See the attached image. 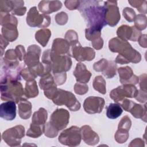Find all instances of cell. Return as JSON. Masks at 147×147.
I'll use <instances>...</instances> for the list:
<instances>
[{
    "mask_svg": "<svg viewBox=\"0 0 147 147\" xmlns=\"http://www.w3.org/2000/svg\"><path fill=\"white\" fill-rule=\"evenodd\" d=\"M133 117L136 118H141L143 119V117L146 118V105L143 107L142 105L137 104L134 102L129 111Z\"/></svg>",
    "mask_w": 147,
    "mask_h": 147,
    "instance_id": "cell-32",
    "label": "cell"
},
{
    "mask_svg": "<svg viewBox=\"0 0 147 147\" xmlns=\"http://www.w3.org/2000/svg\"><path fill=\"white\" fill-rule=\"evenodd\" d=\"M15 51L16 52V53L17 55V56L19 59L20 61H22L23 60H24L25 56H26V53H25V48L21 45H17L16 48H15Z\"/></svg>",
    "mask_w": 147,
    "mask_h": 147,
    "instance_id": "cell-48",
    "label": "cell"
},
{
    "mask_svg": "<svg viewBox=\"0 0 147 147\" xmlns=\"http://www.w3.org/2000/svg\"><path fill=\"white\" fill-rule=\"evenodd\" d=\"M92 86L94 88L102 94L106 93V81L102 76H97L95 78Z\"/></svg>",
    "mask_w": 147,
    "mask_h": 147,
    "instance_id": "cell-33",
    "label": "cell"
},
{
    "mask_svg": "<svg viewBox=\"0 0 147 147\" xmlns=\"http://www.w3.org/2000/svg\"><path fill=\"white\" fill-rule=\"evenodd\" d=\"M105 105L103 98L98 96H89L87 98L83 103L84 111L88 114L100 113Z\"/></svg>",
    "mask_w": 147,
    "mask_h": 147,
    "instance_id": "cell-14",
    "label": "cell"
},
{
    "mask_svg": "<svg viewBox=\"0 0 147 147\" xmlns=\"http://www.w3.org/2000/svg\"><path fill=\"white\" fill-rule=\"evenodd\" d=\"M27 24L31 27L47 28L51 23V17L47 14H40L36 6L29 10L26 17Z\"/></svg>",
    "mask_w": 147,
    "mask_h": 147,
    "instance_id": "cell-9",
    "label": "cell"
},
{
    "mask_svg": "<svg viewBox=\"0 0 147 147\" xmlns=\"http://www.w3.org/2000/svg\"><path fill=\"white\" fill-rule=\"evenodd\" d=\"M64 4L69 10H75L78 9L80 5V1H65Z\"/></svg>",
    "mask_w": 147,
    "mask_h": 147,
    "instance_id": "cell-49",
    "label": "cell"
},
{
    "mask_svg": "<svg viewBox=\"0 0 147 147\" xmlns=\"http://www.w3.org/2000/svg\"><path fill=\"white\" fill-rule=\"evenodd\" d=\"M61 6L62 3L59 1H42L38 5L39 11L45 14L56 11L59 10Z\"/></svg>",
    "mask_w": 147,
    "mask_h": 147,
    "instance_id": "cell-25",
    "label": "cell"
},
{
    "mask_svg": "<svg viewBox=\"0 0 147 147\" xmlns=\"http://www.w3.org/2000/svg\"><path fill=\"white\" fill-rule=\"evenodd\" d=\"M109 47L111 52L119 53L115 60L117 63H137L141 61L140 53L133 49L127 41L122 40L118 37L113 38L109 41Z\"/></svg>",
    "mask_w": 147,
    "mask_h": 147,
    "instance_id": "cell-2",
    "label": "cell"
},
{
    "mask_svg": "<svg viewBox=\"0 0 147 147\" xmlns=\"http://www.w3.org/2000/svg\"><path fill=\"white\" fill-rule=\"evenodd\" d=\"M136 99L140 102H145L146 100V91L140 90L138 91L137 96L135 97Z\"/></svg>",
    "mask_w": 147,
    "mask_h": 147,
    "instance_id": "cell-50",
    "label": "cell"
},
{
    "mask_svg": "<svg viewBox=\"0 0 147 147\" xmlns=\"http://www.w3.org/2000/svg\"><path fill=\"white\" fill-rule=\"evenodd\" d=\"M51 36V32L48 29H42L35 34V38L42 47H45Z\"/></svg>",
    "mask_w": 147,
    "mask_h": 147,
    "instance_id": "cell-31",
    "label": "cell"
},
{
    "mask_svg": "<svg viewBox=\"0 0 147 147\" xmlns=\"http://www.w3.org/2000/svg\"><path fill=\"white\" fill-rule=\"evenodd\" d=\"M120 82L123 84H136L138 83V78L133 74V72L130 67L125 66L118 69Z\"/></svg>",
    "mask_w": 147,
    "mask_h": 147,
    "instance_id": "cell-19",
    "label": "cell"
},
{
    "mask_svg": "<svg viewBox=\"0 0 147 147\" xmlns=\"http://www.w3.org/2000/svg\"><path fill=\"white\" fill-rule=\"evenodd\" d=\"M85 36L87 40L91 41L92 45L95 49L99 50L102 48L103 45V41L100 37V30L87 28L85 30Z\"/></svg>",
    "mask_w": 147,
    "mask_h": 147,
    "instance_id": "cell-20",
    "label": "cell"
},
{
    "mask_svg": "<svg viewBox=\"0 0 147 147\" xmlns=\"http://www.w3.org/2000/svg\"><path fill=\"white\" fill-rule=\"evenodd\" d=\"M78 10L87 22L88 28L101 30L107 25L103 1H80Z\"/></svg>",
    "mask_w": 147,
    "mask_h": 147,
    "instance_id": "cell-1",
    "label": "cell"
},
{
    "mask_svg": "<svg viewBox=\"0 0 147 147\" xmlns=\"http://www.w3.org/2000/svg\"><path fill=\"white\" fill-rule=\"evenodd\" d=\"M123 16L129 22H133L136 17V13L133 9L130 7H125L123 10Z\"/></svg>",
    "mask_w": 147,
    "mask_h": 147,
    "instance_id": "cell-43",
    "label": "cell"
},
{
    "mask_svg": "<svg viewBox=\"0 0 147 147\" xmlns=\"http://www.w3.org/2000/svg\"><path fill=\"white\" fill-rule=\"evenodd\" d=\"M80 129L72 126L64 130L59 137V141L63 145L69 146H78L81 142Z\"/></svg>",
    "mask_w": 147,
    "mask_h": 147,
    "instance_id": "cell-6",
    "label": "cell"
},
{
    "mask_svg": "<svg viewBox=\"0 0 147 147\" xmlns=\"http://www.w3.org/2000/svg\"><path fill=\"white\" fill-rule=\"evenodd\" d=\"M130 118L126 115L123 117L119 122L118 130L115 134V139L118 143L125 142L129 137V130L131 127Z\"/></svg>",
    "mask_w": 147,
    "mask_h": 147,
    "instance_id": "cell-16",
    "label": "cell"
},
{
    "mask_svg": "<svg viewBox=\"0 0 147 147\" xmlns=\"http://www.w3.org/2000/svg\"><path fill=\"white\" fill-rule=\"evenodd\" d=\"M134 21V26L139 30H144L146 27V17L145 15L136 16Z\"/></svg>",
    "mask_w": 147,
    "mask_h": 147,
    "instance_id": "cell-38",
    "label": "cell"
},
{
    "mask_svg": "<svg viewBox=\"0 0 147 147\" xmlns=\"http://www.w3.org/2000/svg\"><path fill=\"white\" fill-rule=\"evenodd\" d=\"M73 74L75 76L76 81L82 83L88 82L91 76V73L87 69L86 65L81 63L76 64Z\"/></svg>",
    "mask_w": 147,
    "mask_h": 147,
    "instance_id": "cell-23",
    "label": "cell"
},
{
    "mask_svg": "<svg viewBox=\"0 0 147 147\" xmlns=\"http://www.w3.org/2000/svg\"><path fill=\"white\" fill-rule=\"evenodd\" d=\"M41 55V48L38 45H32L28 48V52L24 59L25 64L28 67H32L37 65Z\"/></svg>",
    "mask_w": 147,
    "mask_h": 147,
    "instance_id": "cell-17",
    "label": "cell"
},
{
    "mask_svg": "<svg viewBox=\"0 0 147 147\" xmlns=\"http://www.w3.org/2000/svg\"><path fill=\"white\" fill-rule=\"evenodd\" d=\"M69 119V113L67 110L58 109L52 114L49 123L54 128L59 131L67 126Z\"/></svg>",
    "mask_w": 147,
    "mask_h": 147,
    "instance_id": "cell-12",
    "label": "cell"
},
{
    "mask_svg": "<svg viewBox=\"0 0 147 147\" xmlns=\"http://www.w3.org/2000/svg\"><path fill=\"white\" fill-rule=\"evenodd\" d=\"M117 68V64L114 61H109V63L107 67L103 71V72H102L103 75L109 79L113 78L116 75Z\"/></svg>",
    "mask_w": 147,
    "mask_h": 147,
    "instance_id": "cell-36",
    "label": "cell"
},
{
    "mask_svg": "<svg viewBox=\"0 0 147 147\" xmlns=\"http://www.w3.org/2000/svg\"><path fill=\"white\" fill-rule=\"evenodd\" d=\"M42 63L49 65L53 73L65 72L70 69L72 61L67 55H60L53 53L51 49H47L43 53Z\"/></svg>",
    "mask_w": 147,
    "mask_h": 147,
    "instance_id": "cell-4",
    "label": "cell"
},
{
    "mask_svg": "<svg viewBox=\"0 0 147 147\" xmlns=\"http://www.w3.org/2000/svg\"><path fill=\"white\" fill-rule=\"evenodd\" d=\"M18 114L20 117L24 119L30 118L32 114V104L25 98H22L17 103Z\"/></svg>",
    "mask_w": 147,
    "mask_h": 147,
    "instance_id": "cell-27",
    "label": "cell"
},
{
    "mask_svg": "<svg viewBox=\"0 0 147 147\" xmlns=\"http://www.w3.org/2000/svg\"><path fill=\"white\" fill-rule=\"evenodd\" d=\"M14 7V1H1L0 9L1 12L9 13L12 11Z\"/></svg>",
    "mask_w": 147,
    "mask_h": 147,
    "instance_id": "cell-40",
    "label": "cell"
},
{
    "mask_svg": "<svg viewBox=\"0 0 147 147\" xmlns=\"http://www.w3.org/2000/svg\"><path fill=\"white\" fill-rule=\"evenodd\" d=\"M14 7L12 10L13 15L23 16L26 11V8L24 6V1H14Z\"/></svg>",
    "mask_w": 147,
    "mask_h": 147,
    "instance_id": "cell-37",
    "label": "cell"
},
{
    "mask_svg": "<svg viewBox=\"0 0 147 147\" xmlns=\"http://www.w3.org/2000/svg\"><path fill=\"white\" fill-rule=\"evenodd\" d=\"M25 136V128L22 125H17L8 129L2 134L3 141L10 146H20L21 139Z\"/></svg>",
    "mask_w": 147,
    "mask_h": 147,
    "instance_id": "cell-7",
    "label": "cell"
},
{
    "mask_svg": "<svg viewBox=\"0 0 147 147\" xmlns=\"http://www.w3.org/2000/svg\"><path fill=\"white\" fill-rule=\"evenodd\" d=\"M95 51L90 47H82L79 42L71 47L69 56H72L76 60L83 61H91L95 57Z\"/></svg>",
    "mask_w": 147,
    "mask_h": 147,
    "instance_id": "cell-10",
    "label": "cell"
},
{
    "mask_svg": "<svg viewBox=\"0 0 147 147\" xmlns=\"http://www.w3.org/2000/svg\"><path fill=\"white\" fill-rule=\"evenodd\" d=\"M144 1H129L128 2L132 6L137 9L139 12L145 14L146 13V5H143Z\"/></svg>",
    "mask_w": 147,
    "mask_h": 147,
    "instance_id": "cell-42",
    "label": "cell"
},
{
    "mask_svg": "<svg viewBox=\"0 0 147 147\" xmlns=\"http://www.w3.org/2000/svg\"><path fill=\"white\" fill-rule=\"evenodd\" d=\"M54 80L56 85H61L64 83L66 80L67 75L65 72L53 73Z\"/></svg>",
    "mask_w": 147,
    "mask_h": 147,
    "instance_id": "cell-46",
    "label": "cell"
},
{
    "mask_svg": "<svg viewBox=\"0 0 147 147\" xmlns=\"http://www.w3.org/2000/svg\"><path fill=\"white\" fill-rule=\"evenodd\" d=\"M45 126H39L31 123L28 130L26 136L32 138H37L44 132Z\"/></svg>",
    "mask_w": 147,
    "mask_h": 147,
    "instance_id": "cell-34",
    "label": "cell"
},
{
    "mask_svg": "<svg viewBox=\"0 0 147 147\" xmlns=\"http://www.w3.org/2000/svg\"><path fill=\"white\" fill-rule=\"evenodd\" d=\"M19 59L15 49H8L5 53V56L1 60V64L6 67L14 69L19 65Z\"/></svg>",
    "mask_w": 147,
    "mask_h": 147,
    "instance_id": "cell-24",
    "label": "cell"
},
{
    "mask_svg": "<svg viewBox=\"0 0 147 147\" xmlns=\"http://www.w3.org/2000/svg\"><path fill=\"white\" fill-rule=\"evenodd\" d=\"M16 102L8 100L0 106V117L6 121H12L16 116Z\"/></svg>",
    "mask_w": 147,
    "mask_h": 147,
    "instance_id": "cell-18",
    "label": "cell"
},
{
    "mask_svg": "<svg viewBox=\"0 0 147 147\" xmlns=\"http://www.w3.org/2000/svg\"><path fill=\"white\" fill-rule=\"evenodd\" d=\"M41 89L44 91V95L47 98L53 99L57 94V85L52 75L49 73L41 77L39 82Z\"/></svg>",
    "mask_w": 147,
    "mask_h": 147,
    "instance_id": "cell-13",
    "label": "cell"
},
{
    "mask_svg": "<svg viewBox=\"0 0 147 147\" xmlns=\"http://www.w3.org/2000/svg\"><path fill=\"white\" fill-rule=\"evenodd\" d=\"M11 76H1V98L3 100H13L18 103L25 95L22 84Z\"/></svg>",
    "mask_w": 147,
    "mask_h": 147,
    "instance_id": "cell-3",
    "label": "cell"
},
{
    "mask_svg": "<svg viewBox=\"0 0 147 147\" xmlns=\"http://www.w3.org/2000/svg\"><path fill=\"white\" fill-rule=\"evenodd\" d=\"M88 90V86L86 83H76L74 86V91L76 94L78 95H84Z\"/></svg>",
    "mask_w": 147,
    "mask_h": 147,
    "instance_id": "cell-45",
    "label": "cell"
},
{
    "mask_svg": "<svg viewBox=\"0 0 147 147\" xmlns=\"http://www.w3.org/2000/svg\"><path fill=\"white\" fill-rule=\"evenodd\" d=\"M123 110L118 103H110L106 108V116L109 119H114L119 117Z\"/></svg>",
    "mask_w": 147,
    "mask_h": 147,
    "instance_id": "cell-29",
    "label": "cell"
},
{
    "mask_svg": "<svg viewBox=\"0 0 147 147\" xmlns=\"http://www.w3.org/2000/svg\"><path fill=\"white\" fill-rule=\"evenodd\" d=\"M71 46L69 42L63 38H56L53 40L51 51L57 55L69 56Z\"/></svg>",
    "mask_w": 147,
    "mask_h": 147,
    "instance_id": "cell-22",
    "label": "cell"
},
{
    "mask_svg": "<svg viewBox=\"0 0 147 147\" xmlns=\"http://www.w3.org/2000/svg\"><path fill=\"white\" fill-rule=\"evenodd\" d=\"M48 113L47 110L41 107L39 110L34 113L32 119V123L36 125L39 126H45V122L47 119Z\"/></svg>",
    "mask_w": 147,
    "mask_h": 147,
    "instance_id": "cell-28",
    "label": "cell"
},
{
    "mask_svg": "<svg viewBox=\"0 0 147 147\" xmlns=\"http://www.w3.org/2000/svg\"><path fill=\"white\" fill-rule=\"evenodd\" d=\"M65 40L69 42L71 47H72L79 42L78 36L76 32L73 30H69L67 32L65 35Z\"/></svg>",
    "mask_w": 147,
    "mask_h": 147,
    "instance_id": "cell-39",
    "label": "cell"
},
{
    "mask_svg": "<svg viewBox=\"0 0 147 147\" xmlns=\"http://www.w3.org/2000/svg\"><path fill=\"white\" fill-rule=\"evenodd\" d=\"M82 138L86 144L89 145H95L99 141V137L96 133L88 125H84L80 128Z\"/></svg>",
    "mask_w": 147,
    "mask_h": 147,
    "instance_id": "cell-21",
    "label": "cell"
},
{
    "mask_svg": "<svg viewBox=\"0 0 147 147\" xmlns=\"http://www.w3.org/2000/svg\"><path fill=\"white\" fill-rule=\"evenodd\" d=\"M105 6V21L110 26H115L120 20V13L117 2L107 1L104 2Z\"/></svg>",
    "mask_w": 147,
    "mask_h": 147,
    "instance_id": "cell-11",
    "label": "cell"
},
{
    "mask_svg": "<svg viewBox=\"0 0 147 147\" xmlns=\"http://www.w3.org/2000/svg\"><path fill=\"white\" fill-rule=\"evenodd\" d=\"M52 100L57 105L66 106L71 111H78L80 108V103L75 96L70 91L61 89H57V94Z\"/></svg>",
    "mask_w": 147,
    "mask_h": 147,
    "instance_id": "cell-5",
    "label": "cell"
},
{
    "mask_svg": "<svg viewBox=\"0 0 147 147\" xmlns=\"http://www.w3.org/2000/svg\"><path fill=\"white\" fill-rule=\"evenodd\" d=\"M55 20L56 22L60 25H64L68 21L67 14L65 12H60L57 13L55 16Z\"/></svg>",
    "mask_w": 147,
    "mask_h": 147,
    "instance_id": "cell-47",
    "label": "cell"
},
{
    "mask_svg": "<svg viewBox=\"0 0 147 147\" xmlns=\"http://www.w3.org/2000/svg\"><path fill=\"white\" fill-rule=\"evenodd\" d=\"M9 44V41H7L2 34H1V56H3L4 50Z\"/></svg>",
    "mask_w": 147,
    "mask_h": 147,
    "instance_id": "cell-51",
    "label": "cell"
},
{
    "mask_svg": "<svg viewBox=\"0 0 147 147\" xmlns=\"http://www.w3.org/2000/svg\"><path fill=\"white\" fill-rule=\"evenodd\" d=\"M109 63V61H107L105 59H100L99 61L95 63L93 65V68L95 71L97 72H103V71L106 69Z\"/></svg>",
    "mask_w": 147,
    "mask_h": 147,
    "instance_id": "cell-44",
    "label": "cell"
},
{
    "mask_svg": "<svg viewBox=\"0 0 147 147\" xmlns=\"http://www.w3.org/2000/svg\"><path fill=\"white\" fill-rule=\"evenodd\" d=\"M17 25L10 24L2 26V35L9 42H12L16 40L18 36L17 29Z\"/></svg>",
    "mask_w": 147,
    "mask_h": 147,
    "instance_id": "cell-26",
    "label": "cell"
},
{
    "mask_svg": "<svg viewBox=\"0 0 147 147\" xmlns=\"http://www.w3.org/2000/svg\"><path fill=\"white\" fill-rule=\"evenodd\" d=\"M24 94L28 98H34L38 95V90L36 82L34 80L26 82Z\"/></svg>",
    "mask_w": 147,
    "mask_h": 147,
    "instance_id": "cell-30",
    "label": "cell"
},
{
    "mask_svg": "<svg viewBox=\"0 0 147 147\" xmlns=\"http://www.w3.org/2000/svg\"><path fill=\"white\" fill-rule=\"evenodd\" d=\"M117 34L118 37L122 40L136 41L141 35V31L138 30L134 26H129L123 25L117 29Z\"/></svg>",
    "mask_w": 147,
    "mask_h": 147,
    "instance_id": "cell-15",
    "label": "cell"
},
{
    "mask_svg": "<svg viewBox=\"0 0 147 147\" xmlns=\"http://www.w3.org/2000/svg\"><path fill=\"white\" fill-rule=\"evenodd\" d=\"M59 131L57 130L55 128H54L51 123L48 122L47 125L45 126V129H44V134L45 135L49 137V138H53L57 136L58 134Z\"/></svg>",
    "mask_w": 147,
    "mask_h": 147,
    "instance_id": "cell-41",
    "label": "cell"
},
{
    "mask_svg": "<svg viewBox=\"0 0 147 147\" xmlns=\"http://www.w3.org/2000/svg\"><path fill=\"white\" fill-rule=\"evenodd\" d=\"M138 91L133 84H125L111 90L110 93V97L116 103H120L125 99V98H135Z\"/></svg>",
    "mask_w": 147,
    "mask_h": 147,
    "instance_id": "cell-8",
    "label": "cell"
},
{
    "mask_svg": "<svg viewBox=\"0 0 147 147\" xmlns=\"http://www.w3.org/2000/svg\"><path fill=\"white\" fill-rule=\"evenodd\" d=\"M0 23L2 26L10 24L17 25L18 21L17 18L12 14L9 13L1 12L0 14Z\"/></svg>",
    "mask_w": 147,
    "mask_h": 147,
    "instance_id": "cell-35",
    "label": "cell"
}]
</instances>
